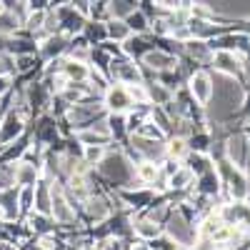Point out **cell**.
<instances>
[{
	"mask_svg": "<svg viewBox=\"0 0 250 250\" xmlns=\"http://www.w3.org/2000/svg\"><path fill=\"white\" fill-rule=\"evenodd\" d=\"M90 3H93V0H90Z\"/></svg>",
	"mask_w": 250,
	"mask_h": 250,
	"instance_id": "obj_40",
	"label": "cell"
},
{
	"mask_svg": "<svg viewBox=\"0 0 250 250\" xmlns=\"http://www.w3.org/2000/svg\"><path fill=\"white\" fill-rule=\"evenodd\" d=\"M135 135H143V138H153V140H165V133L158 128V125H155L150 118H148V120H145V123L140 125Z\"/></svg>",
	"mask_w": 250,
	"mask_h": 250,
	"instance_id": "obj_28",
	"label": "cell"
},
{
	"mask_svg": "<svg viewBox=\"0 0 250 250\" xmlns=\"http://www.w3.org/2000/svg\"><path fill=\"white\" fill-rule=\"evenodd\" d=\"M123 20H125V25L130 28L133 35H145L150 30V20H148V15H145L143 10H133V13L125 15Z\"/></svg>",
	"mask_w": 250,
	"mask_h": 250,
	"instance_id": "obj_21",
	"label": "cell"
},
{
	"mask_svg": "<svg viewBox=\"0 0 250 250\" xmlns=\"http://www.w3.org/2000/svg\"><path fill=\"white\" fill-rule=\"evenodd\" d=\"M15 73V55L8 50H0V78H10Z\"/></svg>",
	"mask_w": 250,
	"mask_h": 250,
	"instance_id": "obj_29",
	"label": "cell"
},
{
	"mask_svg": "<svg viewBox=\"0 0 250 250\" xmlns=\"http://www.w3.org/2000/svg\"><path fill=\"white\" fill-rule=\"evenodd\" d=\"M105 30H108V40H115V43H123V40H128L133 35L130 28L125 25V20H120V18L105 20Z\"/></svg>",
	"mask_w": 250,
	"mask_h": 250,
	"instance_id": "obj_23",
	"label": "cell"
},
{
	"mask_svg": "<svg viewBox=\"0 0 250 250\" xmlns=\"http://www.w3.org/2000/svg\"><path fill=\"white\" fill-rule=\"evenodd\" d=\"M190 153V148H188V138H170L168 143H165V158H173V160H180Z\"/></svg>",
	"mask_w": 250,
	"mask_h": 250,
	"instance_id": "obj_24",
	"label": "cell"
},
{
	"mask_svg": "<svg viewBox=\"0 0 250 250\" xmlns=\"http://www.w3.org/2000/svg\"><path fill=\"white\" fill-rule=\"evenodd\" d=\"M160 178V165L150 163V160H143L135 165V183L138 185H153Z\"/></svg>",
	"mask_w": 250,
	"mask_h": 250,
	"instance_id": "obj_18",
	"label": "cell"
},
{
	"mask_svg": "<svg viewBox=\"0 0 250 250\" xmlns=\"http://www.w3.org/2000/svg\"><path fill=\"white\" fill-rule=\"evenodd\" d=\"M245 35H248V38H250V23H248V25H245Z\"/></svg>",
	"mask_w": 250,
	"mask_h": 250,
	"instance_id": "obj_36",
	"label": "cell"
},
{
	"mask_svg": "<svg viewBox=\"0 0 250 250\" xmlns=\"http://www.w3.org/2000/svg\"><path fill=\"white\" fill-rule=\"evenodd\" d=\"M225 158L230 160L235 168H240L243 173L250 170V135L245 133H230L225 140Z\"/></svg>",
	"mask_w": 250,
	"mask_h": 250,
	"instance_id": "obj_2",
	"label": "cell"
},
{
	"mask_svg": "<svg viewBox=\"0 0 250 250\" xmlns=\"http://www.w3.org/2000/svg\"><path fill=\"white\" fill-rule=\"evenodd\" d=\"M178 60H180V58H175V55H170V53H163V50H158V48L150 50V53H145V55L140 58L143 68L153 70L155 75H158V73H165V70L178 68Z\"/></svg>",
	"mask_w": 250,
	"mask_h": 250,
	"instance_id": "obj_8",
	"label": "cell"
},
{
	"mask_svg": "<svg viewBox=\"0 0 250 250\" xmlns=\"http://www.w3.org/2000/svg\"><path fill=\"white\" fill-rule=\"evenodd\" d=\"M18 210L23 215L35 210V185H18Z\"/></svg>",
	"mask_w": 250,
	"mask_h": 250,
	"instance_id": "obj_22",
	"label": "cell"
},
{
	"mask_svg": "<svg viewBox=\"0 0 250 250\" xmlns=\"http://www.w3.org/2000/svg\"><path fill=\"white\" fill-rule=\"evenodd\" d=\"M108 148L105 145H83V153H80V160L88 165V168H95V165L105 158Z\"/></svg>",
	"mask_w": 250,
	"mask_h": 250,
	"instance_id": "obj_25",
	"label": "cell"
},
{
	"mask_svg": "<svg viewBox=\"0 0 250 250\" xmlns=\"http://www.w3.org/2000/svg\"><path fill=\"white\" fill-rule=\"evenodd\" d=\"M185 58H190L193 62H210L213 60V48H210L208 40L190 38V40H185Z\"/></svg>",
	"mask_w": 250,
	"mask_h": 250,
	"instance_id": "obj_11",
	"label": "cell"
},
{
	"mask_svg": "<svg viewBox=\"0 0 250 250\" xmlns=\"http://www.w3.org/2000/svg\"><path fill=\"white\" fill-rule=\"evenodd\" d=\"M68 45H70V38L62 35V33H55V35H48L43 38V43H40V55H43L45 60H55L60 55L68 53Z\"/></svg>",
	"mask_w": 250,
	"mask_h": 250,
	"instance_id": "obj_9",
	"label": "cell"
},
{
	"mask_svg": "<svg viewBox=\"0 0 250 250\" xmlns=\"http://www.w3.org/2000/svg\"><path fill=\"white\" fill-rule=\"evenodd\" d=\"M133 233L140 238V240H145V243H150L153 238H158L160 233H163V225H158V223H153L150 218H133Z\"/></svg>",
	"mask_w": 250,
	"mask_h": 250,
	"instance_id": "obj_12",
	"label": "cell"
},
{
	"mask_svg": "<svg viewBox=\"0 0 250 250\" xmlns=\"http://www.w3.org/2000/svg\"><path fill=\"white\" fill-rule=\"evenodd\" d=\"M183 160L188 163L185 168L193 170V175H203V173H208V170H213V160H210V155H205V153H193V150H190Z\"/></svg>",
	"mask_w": 250,
	"mask_h": 250,
	"instance_id": "obj_20",
	"label": "cell"
},
{
	"mask_svg": "<svg viewBox=\"0 0 250 250\" xmlns=\"http://www.w3.org/2000/svg\"><path fill=\"white\" fill-rule=\"evenodd\" d=\"M5 250H20V248H5Z\"/></svg>",
	"mask_w": 250,
	"mask_h": 250,
	"instance_id": "obj_38",
	"label": "cell"
},
{
	"mask_svg": "<svg viewBox=\"0 0 250 250\" xmlns=\"http://www.w3.org/2000/svg\"><path fill=\"white\" fill-rule=\"evenodd\" d=\"M195 250H215V240L213 238H208V235H198L195 243H193Z\"/></svg>",
	"mask_w": 250,
	"mask_h": 250,
	"instance_id": "obj_32",
	"label": "cell"
},
{
	"mask_svg": "<svg viewBox=\"0 0 250 250\" xmlns=\"http://www.w3.org/2000/svg\"><path fill=\"white\" fill-rule=\"evenodd\" d=\"M195 190H198L200 195H208V198H215V195L220 193V178H218L215 168L208 170V173H203V175H198Z\"/></svg>",
	"mask_w": 250,
	"mask_h": 250,
	"instance_id": "obj_17",
	"label": "cell"
},
{
	"mask_svg": "<svg viewBox=\"0 0 250 250\" xmlns=\"http://www.w3.org/2000/svg\"><path fill=\"white\" fill-rule=\"evenodd\" d=\"M105 123H108V133H110L113 143H120V145H123L125 140H128V128H125V113H108Z\"/></svg>",
	"mask_w": 250,
	"mask_h": 250,
	"instance_id": "obj_16",
	"label": "cell"
},
{
	"mask_svg": "<svg viewBox=\"0 0 250 250\" xmlns=\"http://www.w3.org/2000/svg\"><path fill=\"white\" fill-rule=\"evenodd\" d=\"M60 73L65 75L70 83H83V80H88V75H90V68L85 65V62H78V60H70V58H62Z\"/></svg>",
	"mask_w": 250,
	"mask_h": 250,
	"instance_id": "obj_13",
	"label": "cell"
},
{
	"mask_svg": "<svg viewBox=\"0 0 250 250\" xmlns=\"http://www.w3.org/2000/svg\"><path fill=\"white\" fill-rule=\"evenodd\" d=\"M10 90V78H0V95H5Z\"/></svg>",
	"mask_w": 250,
	"mask_h": 250,
	"instance_id": "obj_35",
	"label": "cell"
},
{
	"mask_svg": "<svg viewBox=\"0 0 250 250\" xmlns=\"http://www.w3.org/2000/svg\"><path fill=\"white\" fill-rule=\"evenodd\" d=\"M15 165H18V163H8V165H0V190H10V188H18Z\"/></svg>",
	"mask_w": 250,
	"mask_h": 250,
	"instance_id": "obj_26",
	"label": "cell"
},
{
	"mask_svg": "<svg viewBox=\"0 0 250 250\" xmlns=\"http://www.w3.org/2000/svg\"><path fill=\"white\" fill-rule=\"evenodd\" d=\"M40 165L28 163V160H18L15 165V175H18V185H35L40 180Z\"/></svg>",
	"mask_w": 250,
	"mask_h": 250,
	"instance_id": "obj_15",
	"label": "cell"
},
{
	"mask_svg": "<svg viewBox=\"0 0 250 250\" xmlns=\"http://www.w3.org/2000/svg\"><path fill=\"white\" fill-rule=\"evenodd\" d=\"M130 145L140 153L143 160H150V163H160L165 160V140H153V138H143V135H128Z\"/></svg>",
	"mask_w": 250,
	"mask_h": 250,
	"instance_id": "obj_6",
	"label": "cell"
},
{
	"mask_svg": "<svg viewBox=\"0 0 250 250\" xmlns=\"http://www.w3.org/2000/svg\"><path fill=\"white\" fill-rule=\"evenodd\" d=\"M143 85H145V90H148V100H150V105H158V108H163V105H168V103L175 98V90H170L168 85H163L160 80H143Z\"/></svg>",
	"mask_w": 250,
	"mask_h": 250,
	"instance_id": "obj_10",
	"label": "cell"
},
{
	"mask_svg": "<svg viewBox=\"0 0 250 250\" xmlns=\"http://www.w3.org/2000/svg\"><path fill=\"white\" fill-rule=\"evenodd\" d=\"M0 120H3V115H0Z\"/></svg>",
	"mask_w": 250,
	"mask_h": 250,
	"instance_id": "obj_39",
	"label": "cell"
},
{
	"mask_svg": "<svg viewBox=\"0 0 250 250\" xmlns=\"http://www.w3.org/2000/svg\"><path fill=\"white\" fill-rule=\"evenodd\" d=\"M35 68H40V60L35 55H15V73H33Z\"/></svg>",
	"mask_w": 250,
	"mask_h": 250,
	"instance_id": "obj_27",
	"label": "cell"
},
{
	"mask_svg": "<svg viewBox=\"0 0 250 250\" xmlns=\"http://www.w3.org/2000/svg\"><path fill=\"white\" fill-rule=\"evenodd\" d=\"M150 30L158 38H170V23H168V18H155L153 23H150Z\"/></svg>",
	"mask_w": 250,
	"mask_h": 250,
	"instance_id": "obj_31",
	"label": "cell"
},
{
	"mask_svg": "<svg viewBox=\"0 0 250 250\" xmlns=\"http://www.w3.org/2000/svg\"><path fill=\"white\" fill-rule=\"evenodd\" d=\"M23 133H25V118L20 115L18 110L5 113L3 120H0V145L13 143L15 138H20Z\"/></svg>",
	"mask_w": 250,
	"mask_h": 250,
	"instance_id": "obj_7",
	"label": "cell"
},
{
	"mask_svg": "<svg viewBox=\"0 0 250 250\" xmlns=\"http://www.w3.org/2000/svg\"><path fill=\"white\" fill-rule=\"evenodd\" d=\"M28 225H30V230L35 233V235H48V233H55V220L50 218V215H43V213H28V220H25Z\"/></svg>",
	"mask_w": 250,
	"mask_h": 250,
	"instance_id": "obj_19",
	"label": "cell"
},
{
	"mask_svg": "<svg viewBox=\"0 0 250 250\" xmlns=\"http://www.w3.org/2000/svg\"><path fill=\"white\" fill-rule=\"evenodd\" d=\"M85 250H98V248H93V245H90V248H85Z\"/></svg>",
	"mask_w": 250,
	"mask_h": 250,
	"instance_id": "obj_37",
	"label": "cell"
},
{
	"mask_svg": "<svg viewBox=\"0 0 250 250\" xmlns=\"http://www.w3.org/2000/svg\"><path fill=\"white\" fill-rule=\"evenodd\" d=\"M128 250H150V245L138 238V240H130V243H128Z\"/></svg>",
	"mask_w": 250,
	"mask_h": 250,
	"instance_id": "obj_34",
	"label": "cell"
},
{
	"mask_svg": "<svg viewBox=\"0 0 250 250\" xmlns=\"http://www.w3.org/2000/svg\"><path fill=\"white\" fill-rule=\"evenodd\" d=\"M210 65L220 75H228V78H243V73H245V60L230 50H213Z\"/></svg>",
	"mask_w": 250,
	"mask_h": 250,
	"instance_id": "obj_3",
	"label": "cell"
},
{
	"mask_svg": "<svg viewBox=\"0 0 250 250\" xmlns=\"http://www.w3.org/2000/svg\"><path fill=\"white\" fill-rule=\"evenodd\" d=\"M195 175H193V170L190 168H185V165H180V168L168 178V188L170 190H195Z\"/></svg>",
	"mask_w": 250,
	"mask_h": 250,
	"instance_id": "obj_14",
	"label": "cell"
},
{
	"mask_svg": "<svg viewBox=\"0 0 250 250\" xmlns=\"http://www.w3.org/2000/svg\"><path fill=\"white\" fill-rule=\"evenodd\" d=\"M160 3V8H165L168 13H173V10H180L183 8V0H158Z\"/></svg>",
	"mask_w": 250,
	"mask_h": 250,
	"instance_id": "obj_33",
	"label": "cell"
},
{
	"mask_svg": "<svg viewBox=\"0 0 250 250\" xmlns=\"http://www.w3.org/2000/svg\"><path fill=\"white\" fill-rule=\"evenodd\" d=\"M148 245H150V250H180V245L173 238H168L165 233H160L158 238H153Z\"/></svg>",
	"mask_w": 250,
	"mask_h": 250,
	"instance_id": "obj_30",
	"label": "cell"
},
{
	"mask_svg": "<svg viewBox=\"0 0 250 250\" xmlns=\"http://www.w3.org/2000/svg\"><path fill=\"white\" fill-rule=\"evenodd\" d=\"M103 105L108 113H128L133 110V100L130 93L123 83H110V88L103 93Z\"/></svg>",
	"mask_w": 250,
	"mask_h": 250,
	"instance_id": "obj_4",
	"label": "cell"
},
{
	"mask_svg": "<svg viewBox=\"0 0 250 250\" xmlns=\"http://www.w3.org/2000/svg\"><path fill=\"white\" fill-rule=\"evenodd\" d=\"M163 233L168 235V238H173L180 248H193V243H195V238H198L195 225H193L190 220H185L178 210H175V213L170 210L168 220L163 223Z\"/></svg>",
	"mask_w": 250,
	"mask_h": 250,
	"instance_id": "obj_1",
	"label": "cell"
},
{
	"mask_svg": "<svg viewBox=\"0 0 250 250\" xmlns=\"http://www.w3.org/2000/svg\"><path fill=\"white\" fill-rule=\"evenodd\" d=\"M185 83H188V93L193 95L198 105H208L213 100V78L205 70H195Z\"/></svg>",
	"mask_w": 250,
	"mask_h": 250,
	"instance_id": "obj_5",
	"label": "cell"
}]
</instances>
